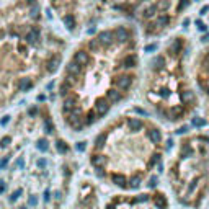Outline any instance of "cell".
<instances>
[{"label":"cell","mask_w":209,"mask_h":209,"mask_svg":"<svg viewBox=\"0 0 209 209\" xmlns=\"http://www.w3.org/2000/svg\"><path fill=\"white\" fill-rule=\"evenodd\" d=\"M77 170L52 115L33 105L0 134V209H64Z\"/></svg>","instance_id":"obj_1"},{"label":"cell","mask_w":209,"mask_h":209,"mask_svg":"<svg viewBox=\"0 0 209 209\" xmlns=\"http://www.w3.org/2000/svg\"><path fill=\"white\" fill-rule=\"evenodd\" d=\"M163 136L139 116L118 118L93 136L87 163L95 180L119 191H134L162 160Z\"/></svg>","instance_id":"obj_2"},{"label":"cell","mask_w":209,"mask_h":209,"mask_svg":"<svg viewBox=\"0 0 209 209\" xmlns=\"http://www.w3.org/2000/svg\"><path fill=\"white\" fill-rule=\"evenodd\" d=\"M101 209H168V201L163 193H116L103 203Z\"/></svg>","instance_id":"obj_3"},{"label":"cell","mask_w":209,"mask_h":209,"mask_svg":"<svg viewBox=\"0 0 209 209\" xmlns=\"http://www.w3.org/2000/svg\"><path fill=\"white\" fill-rule=\"evenodd\" d=\"M101 193H100L97 180L85 177L75 183L64 209H101Z\"/></svg>","instance_id":"obj_4"},{"label":"cell","mask_w":209,"mask_h":209,"mask_svg":"<svg viewBox=\"0 0 209 209\" xmlns=\"http://www.w3.org/2000/svg\"><path fill=\"white\" fill-rule=\"evenodd\" d=\"M25 41L30 46H38V44H39V41H41V31L38 30L36 26L30 28V30L26 31V35H25Z\"/></svg>","instance_id":"obj_5"},{"label":"cell","mask_w":209,"mask_h":209,"mask_svg":"<svg viewBox=\"0 0 209 209\" xmlns=\"http://www.w3.org/2000/svg\"><path fill=\"white\" fill-rule=\"evenodd\" d=\"M97 38H98V41L101 42L103 46H111V44H115V42H116V39H115V33L110 31V30L98 33Z\"/></svg>","instance_id":"obj_6"},{"label":"cell","mask_w":209,"mask_h":209,"mask_svg":"<svg viewBox=\"0 0 209 209\" xmlns=\"http://www.w3.org/2000/svg\"><path fill=\"white\" fill-rule=\"evenodd\" d=\"M113 33H115V39L118 42H121V44H126V42L129 41V31H127L126 28L119 26V28H116Z\"/></svg>","instance_id":"obj_7"},{"label":"cell","mask_w":209,"mask_h":209,"mask_svg":"<svg viewBox=\"0 0 209 209\" xmlns=\"http://www.w3.org/2000/svg\"><path fill=\"white\" fill-rule=\"evenodd\" d=\"M193 100H194V95H193V92H189V90H185V92L180 93V101H182L183 105L191 103Z\"/></svg>","instance_id":"obj_8"},{"label":"cell","mask_w":209,"mask_h":209,"mask_svg":"<svg viewBox=\"0 0 209 209\" xmlns=\"http://www.w3.org/2000/svg\"><path fill=\"white\" fill-rule=\"evenodd\" d=\"M64 25H65V28H67L69 31H72L75 28V18L72 15H65L64 16Z\"/></svg>","instance_id":"obj_9"},{"label":"cell","mask_w":209,"mask_h":209,"mask_svg":"<svg viewBox=\"0 0 209 209\" xmlns=\"http://www.w3.org/2000/svg\"><path fill=\"white\" fill-rule=\"evenodd\" d=\"M180 49H182V41H180V39H175V41L172 42V44H170V47H168V51L172 52L173 56H175V54H178Z\"/></svg>","instance_id":"obj_10"},{"label":"cell","mask_w":209,"mask_h":209,"mask_svg":"<svg viewBox=\"0 0 209 209\" xmlns=\"http://www.w3.org/2000/svg\"><path fill=\"white\" fill-rule=\"evenodd\" d=\"M168 21H170V18H168L167 15H162V16L157 18V21H155L154 26H157V28H163V26L168 25Z\"/></svg>","instance_id":"obj_11"},{"label":"cell","mask_w":209,"mask_h":209,"mask_svg":"<svg viewBox=\"0 0 209 209\" xmlns=\"http://www.w3.org/2000/svg\"><path fill=\"white\" fill-rule=\"evenodd\" d=\"M155 12H157V5H150V7L144 12V16H145V18H152V16L155 15Z\"/></svg>","instance_id":"obj_12"},{"label":"cell","mask_w":209,"mask_h":209,"mask_svg":"<svg viewBox=\"0 0 209 209\" xmlns=\"http://www.w3.org/2000/svg\"><path fill=\"white\" fill-rule=\"evenodd\" d=\"M206 124V121L203 119V118H193V126H196V127H201Z\"/></svg>","instance_id":"obj_13"},{"label":"cell","mask_w":209,"mask_h":209,"mask_svg":"<svg viewBox=\"0 0 209 209\" xmlns=\"http://www.w3.org/2000/svg\"><path fill=\"white\" fill-rule=\"evenodd\" d=\"M38 16H39V8H38L36 5H33V8H31V18H33V20H36Z\"/></svg>","instance_id":"obj_14"},{"label":"cell","mask_w":209,"mask_h":209,"mask_svg":"<svg viewBox=\"0 0 209 209\" xmlns=\"http://www.w3.org/2000/svg\"><path fill=\"white\" fill-rule=\"evenodd\" d=\"M188 3H189V0H182V2H180V5H178V10H180V12L185 10V8L188 7Z\"/></svg>","instance_id":"obj_15"},{"label":"cell","mask_w":209,"mask_h":209,"mask_svg":"<svg viewBox=\"0 0 209 209\" xmlns=\"http://www.w3.org/2000/svg\"><path fill=\"white\" fill-rule=\"evenodd\" d=\"M196 26H198L199 31H206V30H207L206 25H204V23H201V21H196Z\"/></svg>","instance_id":"obj_16"},{"label":"cell","mask_w":209,"mask_h":209,"mask_svg":"<svg viewBox=\"0 0 209 209\" xmlns=\"http://www.w3.org/2000/svg\"><path fill=\"white\" fill-rule=\"evenodd\" d=\"M167 7H168V2H167V0H165V2H160L159 5H157V8H167Z\"/></svg>","instance_id":"obj_17"},{"label":"cell","mask_w":209,"mask_h":209,"mask_svg":"<svg viewBox=\"0 0 209 209\" xmlns=\"http://www.w3.org/2000/svg\"><path fill=\"white\" fill-rule=\"evenodd\" d=\"M155 49H157V46H155V44H150V46H147V47H145V51H147V52L155 51Z\"/></svg>","instance_id":"obj_18"},{"label":"cell","mask_w":209,"mask_h":209,"mask_svg":"<svg viewBox=\"0 0 209 209\" xmlns=\"http://www.w3.org/2000/svg\"><path fill=\"white\" fill-rule=\"evenodd\" d=\"M203 65H204V69H206V70H209V57H206V59H204Z\"/></svg>","instance_id":"obj_19"},{"label":"cell","mask_w":209,"mask_h":209,"mask_svg":"<svg viewBox=\"0 0 209 209\" xmlns=\"http://www.w3.org/2000/svg\"><path fill=\"white\" fill-rule=\"evenodd\" d=\"M207 10H209V7H207V5H204V7L201 8V12H199V13H201V15H204V13H206Z\"/></svg>","instance_id":"obj_20"},{"label":"cell","mask_w":209,"mask_h":209,"mask_svg":"<svg viewBox=\"0 0 209 209\" xmlns=\"http://www.w3.org/2000/svg\"><path fill=\"white\" fill-rule=\"evenodd\" d=\"M203 41H204V42H209V35L204 36V38H203Z\"/></svg>","instance_id":"obj_21"},{"label":"cell","mask_w":209,"mask_h":209,"mask_svg":"<svg viewBox=\"0 0 209 209\" xmlns=\"http://www.w3.org/2000/svg\"><path fill=\"white\" fill-rule=\"evenodd\" d=\"M26 2H28V3H31V5H35V2H36V0H26Z\"/></svg>","instance_id":"obj_22"},{"label":"cell","mask_w":209,"mask_h":209,"mask_svg":"<svg viewBox=\"0 0 209 209\" xmlns=\"http://www.w3.org/2000/svg\"><path fill=\"white\" fill-rule=\"evenodd\" d=\"M207 93H209V92H207Z\"/></svg>","instance_id":"obj_23"}]
</instances>
